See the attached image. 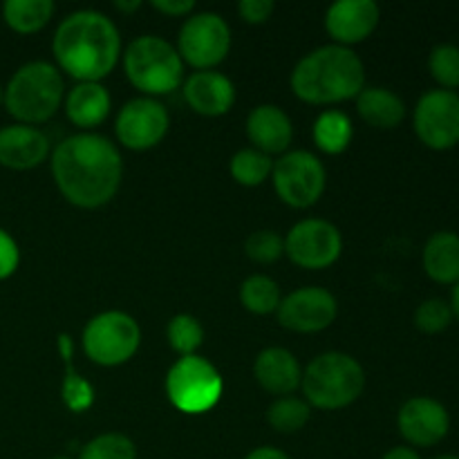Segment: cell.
Masks as SVG:
<instances>
[{
    "label": "cell",
    "mask_w": 459,
    "mask_h": 459,
    "mask_svg": "<svg viewBox=\"0 0 459 459\" xmlns=\"http://www.w3.org/2000/svg\"><path fill=\"white\" fill-rule=\"evenodd\" d=\"M52 175L58 191L79 209H99L117 195L124 160L115 143L94 133H79L56 143Z\"/></svg>",
    "instance_id": "cell-1"
},
{
    "label": "cell",
    "mask_w": 459,
    "mask_h": 459,
    "mask_svg": "<svg viewBox=\"0 0 459 459\" xmlns=\"http://www.w3.org/2000/svg\"><path fill=\"white\" fill-rule=\"evenodd\" d=\"M52 52L67 76L79 83H99L119 63L121 36L106 13L81 9L56 27Z\"/></svg>",
    "instance_id": "cell-2"
},
{
    "label": "cell",
    "mask_w": 459,
    "mask_h": 459,
    "mask_svg": "<svg viewBox=\"0 0 459 459\" xmlns=\"http://www.w3.org/2000/svg\"><path fill=\"white\" fill-rule=\"evenodd\" d=\"M290 83L300 101L332 106L359 97L366 88V67L350 48L323 45L296 63Z\"/></svg>",
    "instance_id": "cell-3"
},
{
    "label": "cell",
    "mask_w": 459,
    "mask_h": 459,
    "mask_svg": "<svg viewBox=\"0 0 459 459\" xmlns=\"http://www.w3.org/2000/svg\"><path fill=\"white\" fill-rule=\"evenodd\" d=\"M65 99V83L56 65L31 61L18 67L4 88V108L22 126L45 124Z\"/></svg>",
    "instance_id": "cell-4"
},
{
    "label": "cell",
    "mask_w": 459,
    "mask_h": 459,
    "mask_svg": "<svg viewBox=\"0 0 459 459\" xmlns=\"http://www.w3.org/2000/svg\"><path fill=\"white\" fill-rule=\"evenodd\" d=\"M300 388L309 406L341 411L361 397L366 388V372L350 354L325 352L305 368Z\"/></svg>",
    "instance_id": "cell-5"
},
{
    "label": "cell",
    "mask_w": 459,
    "mask_h": 459,
    "mask_svg": "<svg viewBox=\"0 0 459 459\" xmlns=\"http://www.w3.org/2000/svg\"><path fill=\"white\" fill-rule=\"evenodd\" d=\"M124 70L130 83L143 94H169L184 79V61L175 45L161 36H139L126 48Z\"/></svg>",
    "instance_id": "cell-6"
},
{
    "label": "cell",
    "mask_w": 459,
    "mask_h": 459,
    "mask_svg": "<svg viewBox=\"0 0 459 459\" xmlns=\"http://www.w3.org/2000/svg\"><path fill=\"white\" fill-rule=\"evenodd\" d=\"M224 381L215 366L206 359L182 357L166 375V394L169 402L184 415H204L218 406L222 397Z\"/></svg>",
    "instance_id": "cell-7"
},
{
    "label": "cell",
    "mask_w": 459,
    "mask_h": 459,
    "mask_svg": "<svg viewBox=\"0 0 459 459\" xmlns=\"http://www.w3.org/2000/svg\"><path fill=\"white\" fill-rule=\"evenodd\" d=\"M142 343L139 323L126 312H103L83 330V350L97 366L115 368L130 361Z\"/></svg>",
    "instance_id": "cell-8"
},
{
    "label": "cell",
    "mask_w": 459,
    "mask_h": 459,
    "mask_svg": "<svg viewBox=\"0 0 459 459\" xmlns=\"http://www.w3.org/2000/svg\"><path fill=\"white\" fill-rule=\"evenodd\" d=\"M273 188L291 209H309L321 200L327 184L323 161L309 151H290L273 161Z\"/></svg>",
    "instance_id": "cell-9"
},
{
    "label": "cell",
    "mask_w": 459,
    "mask_h": 459,
    "mask_svg": "<svg viewBox=\"0 0 459 459\" xmlns=\"http://www.w3.org/2000/svg\"><path fill=\"white\" fill-rule=\"evenodd\" d=\"M231 49V30L215 12H202L186 18L178 36V52L184 63L197 72L213 70Z\"/></svg>",
    "instance_id": "cell-10"
},
{
    "label": "cell",
    "mask_w": 459,
    "mask_h": 459,
    "mask_svg": "<svg viewBox=\"0 0 459 459\" xmlns=\"http://www.w3.org/2000/svg\"><path fill=\"white\" fill-rule=\"evenodd\" d=\"M412 128L430 151H451L459 143V94L451 90H429L417 101Z\"/></svg>",
    "instance_id": "cell-11"
},
{
    "label": "cell",
    "mask_w": 459,
    "mask_h": 459,
    "mask_svg": "<svg viewBox=\"0 0 459 459\" xmlns=\"http://www.w3.org/2000/svg\"><path fill=\"white\" fill-rule=\"evenodd\" d=\"M343 238L341 231L327 220L307 218L290 229L285 238V254L300 269H327L341 258Z\"/></svg>",
    "instance_id": "cell-12"
},
{
    "label": "cell",
    "mask_w": 459,
    "mask_h": 459,
    "mask_svg": "<svg viewBox=\"0 0 459 459\" xmlns=\"http://www.w3.org/2000/svg\"><path fill=\"white\" fill-rule=\"evenodd\" d=\"M170 117L160 101L151 97L133 99L117 117V139L128 151H148L166 137Z\"/></svg>",
    "instance_id": "cell-13"
},
{
    "label": "cell",
    "mask_w": 459,
    "mask_h": 459,
    "mask_svg": "<svg viewBox=\"0 0 459 459\" xmlns=\"http://www.w3.org/2000/svg\"><path fill=\"white\" fill-rule=\"evenodd\" d=\"M276 314L278 323L287 330L314 334L327 330L336 321L339 303L334 294L323 287H300L281 300Z\"/></svg>",
    "instance_id": "cell-14"
},
{
    "label": "cell",
    "mask_w": 459,
    "mask_h": 459,
    "mask_svg": "<svg viewBox=\"0 0 459 459\" xmlns=\"http://www.w3.org/2000/svg\"><path fill=\"white\" fill-rule=\"evenodd\" d=\"M402 437L411 446H437L451 430V415L446 406L433 397H412L402 406L397 417Z\"/></svg>",
    "instance_id": "cell-15"
},
{
    "label": "cell",
    "mask_w": 459,
    "mask_h": 459,
    "mask_svg": "<svg viewBox=\"0 0 459 459\" xmlns=\"http://www.w3.org/2000/svg\"><path fill=\"white\" fill-rule=\"evenodd\" d=\"M381 9L375 0H339L325 13V30L336 45L363 43L377 30Z\"/></svg>",
    "instance_id": "cell-16"
},
{
    "label": "cell",
    "mask_w": 459,
    "mask_h": 459,
    "mask_svg": "<svg viewBox=\"0 0 459 459\" xmlns=\"http://www.w3.org/2000/svg\"><path fill=\"white\" fill-rule=\"evenodd\" d=\"M49 155V139L34 126H4L0 128V166L12 170H31Z\"/></svg>",
    "instance_id": "cell-17"
},
{
    "label": "cell",
    "mask_w": 459,
    "mask_h": 459,
    "mask_svg": "<svg viewBox=\"0 0 459 459\" xmlns=\"http://www.w3.org/2000/svg\"><path fill=\"white\" fill-rule=\"evenodd\" d=\"M184 99L197 115L222 117L236 103V85L222 72H193L184 81Z\"/></svg>",
    "instance_id": "cell-18"
},
{
    "label": "cell",
    "mask_w": 459,
    "mask_h": 459,
    "mask_svg": "<svg viewBox=\"0 0 459 459\" xmlns=\"http://www.w3.org/2000/svg\"><path fill=\"white\" fill-rule=\"evenodd\" d=\"M247 137L264 155H285L294 139V126L282 108L263 103L247 117Z\"/></svg>",
    "instance_id": "cell-19"
},
{
    "label": "cell",
    "mask_w": 459,
    "mask_h": 459,
    "mask_svg": "<svg viewBox=\"0 0 459 459\" xmlns=\"http://www.w3.org/2000/svg\"><path fill=\"white\" fill-rule=\"evenodd\" d=\"M254 375L260 388L276 397H291L300 388L303 379L299 359L285 348L263 350L254 363Z\"/></svg>",
    "instance_id": "cell-20"
},
{
    "label": "cell",
    "mask_w": 459,
    "mask_h": 459,
    "mask_svg": "<svg viewBox=\"0 0 459 459\" xmlns=\"http://www.w3.org/2000/svg\"><path fill=\"white\" fill-rule=\"evenodd\" d=\"M110 92L101 83H76L65 97V115L76 128H97L110 115Z\"/></svg>",
    "instance_id": "cell-21"
},
{
    "label": "cell",
    "mask_w": 459,
    "mask_h": 459,
    "mask_svg": "<svg viewBox=\"0 0 459 459\" xmlns=\"http://www.w3.org/2000/svg\"><path fill=\"white\" fill-rule=\"evenodd\" d=\"M421 263L430 281L455 287L459 282V233H433L424 245Z\"/></svg>",
    "instance_id": "cell-22"
},
{
    "label": "cell",
    "mask_w": 459,
    "mask_h": 459,
    "mask_svg": "<svg viewBox=\"0 0 459 459\" xmlns=\"http://www.w3.org/2000/svg\"><path fill=\"white\" fill-rule=\"evenodd\" d=\"M357 112L372 128L393 130L406 119V103L388 88H363L357 97Z\"/></svg>",
    "instance_id": "cell-23"
},
{
    "label": "cell",
    "mask_w": 459,
    "mask_h": 459,
    "mask_svg": "<svg viewBox=\"0 0 459 459\" xmlns=\"http://www.w3.org/2000/svg\"><path fill=\"white\" fill-rule=\"evenodd\" d=\"M52 0H7L3 4V18L16 34H36L54 16Z\"/></svg>",
    "instance_id": "cell-24"
},
{
    "label": "cell",
    "mask_w": 459,
    "mask_h": 459,
    "mask_svg": "<svg viewBox=\"0 0 459 459\" xmlns=\"http://www.w3.org/2000/svg\"><path fill=\"white\" fill-rule=\"evenodd\" d=\"M354 137L350 117L341 110H325L314 121V142L327 155H341L348 151Z\"/></svg>",
    "instance_id": "cell-25"
},
{
    "label": "cell",
    "mask_w": 459,
    "mask_h": 459,
    "mask_svg": "<svg viewBox=\"0 0 459 459\" xmlns=\"http://www.w3.org/2000/svg\"><path fill=\"white\" fill-rule=\"evenodd\" d=\"M281 287L273 278L264 276V273H255L249 276L240 285V303L242 307L249 309L251 314H272L278 312V305H281Z\"/></svg>",
    "instance_id": "cell-26"
},
{
    "label": "cell",
    "mask_w": 459,
    "mask_h": 459,
    "mask_svg": "<svg viewBox=\"0 0 459 459\" xmlns=\"http://www.w3.org/2000/svg\"><path fill=\"white\" fill-rule=\"evenodd\" d=\"M312 417V406L305 399L299 397H278L269 406L267 421L276 433L291 435L305 429V424Z\"/></svg>",
    "instance_id": "cell-27"
},
{
    "label": "cell",
    "mask_w": 459,
    "mask_h": 459,
    "mask_svg": "<svg viewBox=\"0 0 459 459\" xmlns=\"http://www.w3.org/2000/svg\"><path fill=\"white\" fill-rule=\"evenodd\" d=\"M229 170L240 186H260L272 175L273 160L255 148H242L231 157Z\"/></svg>",
    "instance_id": "cell-28"
},
{
    "label": "cell",
    "mask_w": 459,
    "mask_h": 459,
    "mask_svg": "<svg viewBox=\"0 0 459 459\" xmlns=\"http://www.w3.org/2000/svg\"><path fill=\"white\" fill-rule=\"evenodd\" d=\"M166 336H169V343L175 352L182 354V357H193L204 343V327L191 314H178V316L170 318Z\"/></svg>",
    "instance_id": "cell-29"
},
{
    "label": "cell",
    "mask_w": 459,
    "mask_h": 459,
    "mask_svg": "<svg viewBox=\"0 0 459 459\" xmlns=\"http://www.w3.org/2000/svg\"><path fill=\"white\" fill-rule=\"evenodd\" d=\"M429 72L439 88L455 92L459 88V45H435L429 54Z\"/></svg>",
    "instance_id": "cell-30"
},
{
    "label": "cell",
    "mask_w": 459,
    "mask_h": 459,
    "mask_svg": "<svg viewBox=\"0 0 459 459\" xmlns=\"http://www.w3.org/2000/svg\"><path fill=\"white\" fill-rule=\"evenodd\" d=\"M79 459H137V446L121 433H103L85 444Z\"/></svg>",
    "instance_id": "cell-31"
},
{
    "label": "cell",
    "mask_w": 459,
    "mask_h": 459,
    "mask_svg": "<svg viewBox=\"0 0 459 459\" xmlns=\"http://www.w3.org/2000/svg\"><path fill=\"white\" fill-rule=\"evenodd\" d=\"M63 363H65V375H63L61 384L63 403H65L72 412H85L94 403V388L90 385V381H85L83 377L74 370L72 361Z\"/></svg>",
    "instance_id": "cell-32"
},
{
    "label": "cell",
    "mask_w": 459,
    "mask_h": 459,
    "mask_svg": "<svg viewBox=\"0 0 459 459\" xmlns=\"http://www.w3.org/2000/svg\"><path fill=\"white\" fill-rule=\"evenodd\" d=\"M245 254L258 264H272L285 254V240L272 229L254 231L245 240Z\"/></svg>",
    "instance_id": "cell-33"
},
{
    "label": "cell",
    "mask_w": 459,
    "mask_h": 459,
    "mask_svg": "<svg viewBox=\"0 0 459 459\" xmlns=\"http://www.w3.org/2000/svg\"><path fill=\"white\" fill-rule=\"evenodd\" d=\"M451 323L453 309L442 299H429L415 309V327L424 334H442Z\"/></svg>",
    "instance_id": "cell-34"
},
{
    "label": "cell",
    "mask_w": 459,
    "mask_h": 459,
    "mask_svg": "<svg viewBox=\"0 0 459 459\" xmlns=\"http://www.w3.org/2000/svg\"><path fill=\"white\" fill-rule=\"evenodd\" d=\"M21 264V249L18 242L9 236L4 229H0V281H7L16 273Z\"/></svg>",
    "instance_id": "cell-35"
},
{
    "label": "cell",
    "mask_w": 459,
    "mask_h": 459,
    "mask_svg": "<svg viewBox=\"0 0 459 459\" xmlns=\"http://www.w3.org/2000/svg\"><path fill=\"white\" fill-rule=\"evenodd\" d=\"M273 9H276L273 0H240V4H238V13L249 25H263V22H267L272 18Z\"/></svg>",
    "instance_id": "cell-36"
},
{
    "label": "cell",
    "mask_w": 459,
    "mask_h": 459,
    "mask_svg": "<svg viewBox=\"0 0 459 459\" xmlns=\"http://www.w3.org/2000/svg\"><path fill=\"white\" fill-rule=\"evenodd\" d=\"M151 7L155 9V12L164 13V16L182 18L188 16V13L195 9V0H152Z\"/></svg>",
    "instance_id": "cell-37"
},
{
    "label": "cell",
    "mask_w": 459,
    "mask_h": 459,
    "mask_svg": "<svg viewBox=\"0 0 459 459\" xmlns=\"http://www.w3.org/2000/svg\"><path fill=\"white\" fill-rule=\"evenodd\" d=\"M245 459H290L281 448H273V446H260L254 448Z\"/></svg>",
    "instance_id": "cell-38"
},
{
    "label": "cell",
    "mask_w": 459,
    "mask_h": 459,
    "mask_svg": "<svg viewBox=\"0 0 459 459\" xmlns=\"http://www.w3.org/2000/svg\"><path fill=\"white\" fill-rule=\"evenodd\" d=\"M381 459H421V457H420V453L415 451V448L394 446V448H390V451L385 453V455Z\"/></svg>",
    "instance_id": "cell-39"
},
{
    "label": "cell",
    "mask_w": 459,
    "mask_h": 459,
    "mask_svg": "<svg viewBox=\"0 0 459 459\" xmlns=\"http://www.w3.org/2000/svg\"><path fill=\"white\" fill-rule=\"evenodd\" d=\"M115 7L119 9V12L130 13V12H134V9L142 7V0H130V3H128V0H117Z\"/></svg>",
    "instance_id": "cell-40"
},
{
    "label": "cell",
    "mask_w": 459,
    "mask_h": 459,
    "mask_svg": "<svg viewBox=\"0 0 459 459\" xmlns=\"http://www.w3.org/2000/svg\"><path fill=\"white\" fill-rule=\"evenodd\" d=\"M451 309H453V318H457L459 321V282L455 287H453V294H451Z\"/></svg>",
    "instance_id": "cell-41"
},
{
    "label": "cell",
    "mask_w": 459,
    "mask_h": 459,
    "mask_svg": "<svg viewBox=\"0 0 459 459\" xmlns=\"http://www.w3.org/2000/svg\"><path fill=\"white\" fill-rule=\"evenodd\" d=\"M435 459H459L457 455H439V457H435Z\"/></svg>",
    "instance_id": "cell-42"
},
{
    "label": "cell",
    "mask_w": 459,
    "mask_h": 459,
    "mask_svg": "<svg viewBox=\"0 0 459 459\" xmlns=\"http://www.w3.org/2000/svg\"><path fill=\"white\" fill-rule=\"evenodd\" d=\"M3 99H4V88L0 85V103H3Z\"/></svg>",
    "instance_id": "cell-43"
},
{
    "label": "cell",
    "mask_w": 459,
    "mask_h": 459,
    "mask_svg": "<svg viewBox=\"0 0 459 459\" xmlns=\"http://www.w3.org/2000/svg\"><path fill=\"white\" fill-rule=\"evenodd\" d=\"M52 459H67V457H52Z\"/></svg>",
    "instance_id": "cell-44"
}]
</instances>
